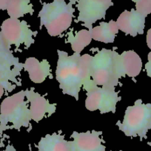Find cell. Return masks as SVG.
Segmentation results:
<instances>
[{"label": "cell", "instance_id": "ac0fdd59", "mask_svg": "<svg viewBox=\"0 0 151 151\" xmlns=\"http://www.w3.org/2000/svg\"><path fill=\"white\" fill-rule=\"evenodd\" d=\"M7 14L10 19H19L25 14L32 15L34 12L33 7L29 0H10L7 7Z\"/></svg>", "mask_w": 151, "mask_h": 151}, {"label": "cell", "instance_id": "2e32d148", "mask_svg": "<svg viewBox=\"0 0 151 151\" xmlns=\"http://www.w3.org/2000/svg\"><path fill=\"white\" fill-rule=\"evenodd\" d=\"M118 31L119 29L116 22L111 20L108 22H100L99 26L93 27L90 32L92 38L95 41L105 44H112L115 41Z\"/></svg>", "mask_w": 151, "mask_h": 151}, {"label": "cell", "instance_id": "ba28073f", "mask_svg": "<svg viewBox=\"0 0 151 151\" xmlns=\"http://www.w3.org/2000/svg\"><path fill=\"white\" fill-rule=\"evenodd\" d=\"M113 5L110 0H79L76 1L78 16L76 22H81L88 30L93 29V24L105 19L107 10Z\"/></svg>", "mask_w": 151, "mask_h": 151}, {"label": "cell", "instance_id": "6da1fadb", "mask_svg": "<svg viewBox=\"0 0 151 151\" xmlns=\"http://www.w3.org/2000/svg\"><path fill=\"white\" fill-rule=\"evenodd\" d=\"M58 61L56 78L64 94L78 100L81 88L91 81V62L93 56L89 54L73 53L69 55L62 50H57Z\"/></svg>", "mask_w": 151, "mask_h": 151}, {"label": "cell", "instance_id": "9a60e30c", "mask_svg": "<svg viewBox=\"0 0 151 151\" xmlns=\"http://www.w3.org/2000/svg\"><path fill=\"white\" fill-rule=\"evenodd\" d=\"M23 69L16 68L0 56V84L4 86L7 92L13 91L16 86H21L18 77Z\"/></svg>", "mask_w": 151, "mask_h": 151}, {"label": "cell", "instance_id": "ffe728a7", "mask_svg": "<svg viewBox=\"0 0 151 151\" xmlns=\"http://www.w3.org/2000/svg\"><path fill=\"white\" fill-rule=\"evenodd\" d=\"M136 4V10L144 16L151 13V0H138L133 1Z\"/></svg>", "mask_w": 151, "mask_h": 151}, {"label": "cell", "instance_id": "8992f818", "mask_svg": "<svg viewBox=\"0 0 151 151\" xmlns=\"http://www.w3.org/2000/svg\"><path fill=\"white\" fill-rule=\"evenodd\" d=\"M82 88L87 91L84 105L87 110L90 111H99L102 114L110 112L115 113L117 103L121 100V97L118 95L119 91H115V88L97 86L92 80Z\"/></svg>", "mask_w": 151, "mask_h": 151}, {"label": "cell", "instance_id": "e0dca14e", "mask_svg": "<svg viewBox=\"0 0 151 151\" xmlns=\"http://www.w3.org/2000/svg\"><path fill=\"white\" fill-rule=\"evenodd\" d=\"M92 35L90 30L88 29H81L79 31L73 32L71 30L67 34L66 43H69L74 53L81 55V52L86 47L91 43Z\"/></svg>", "mask_w": 151, "mask_h": 151}, {"label": "cell", "instance_id": "d6986e66", "mask_svg": "<svg viewBox=\"0 0 151 151\" xmlns=\"http://www.w3.org/2000/svg\"><path fill=\"white\" fill-rule=\"evenodd\" d=\"M0 56L10 62L14 67L23 69V63H20L19 58L13 55V52L10 50V47H9L4 41L1 31H0Z\"/></svg>", "mask_w": 151, "mask_h": 151}, {"label": "cell", "instance_id": "30bf717a", "mask_svg": "<svg viewBox=\"0 0 151 151\" xmlns=\"http://www.w3.org/2000/svg\"><path fill=\"white\" fill-rule=\"evenodd\" d=\"M146 16L141 14L132 8L129 10H125L119 15L117 19V26L119 30L132 37H136L138 35H142L145 27Z\"/></svg>", "mask_w": 151, "mask_h": 151}, {"label": "cell", "instance_id": "484cf974", "mask_svg": "<svg viewBox=\"0 0 151 151\" xmlns=\"http://www.w3.org/2000/svg\"><path fill=\"white\" fill-rule=\"evenodd\" d=\"M30 151H32V150H30Z\"/></svg>", "mask_w": 151, "mask_h": 151}, {"label": "cell", "instance_id": "d4e9b609", "mask_svg": "<svg viewBox=\"0 0 151 151\" xmlns=\"http://www.w3.org/2000/svg\"><path fill=\"white\" fill-rule=\"evenodd\" d=\"M150 145H151V144H150Z\"/></svg>", "mask_w": 151, "mask_h": 151}, {"label": "cell", "instance_id": "7a4b0ae2", "mask_svg": "<svg viewBox=\"0 0 151 151\" xmlns=\"http://www.w3.org/2000/svg\"><path fill=\"white\" fill-rule=\"evenodd\" d=\"M76 1L67 3L63 0H55L50 3H42L38 13L40 27L44 26L51 37L60 36L71 26Z\"/></svg>", "mask_w": 151, "mask_h": 151}, {"label": "cell", "instance_id": "9c48e42d", "mask_svg": "<svg viewBox=\"0 0 151 151\" xmlns=\"http://www.w3.org/2000/svg\"><path fill=\"white\" fill-rule=\"evenodd\" d=\"M25 98L30 103V116L31 120L38 122L44 117H49L56 112V103H50L45 97L34 91V88L25 90Z\"/></svg>", "mask_w": 151, "mask_h": 151}, {"label": "cell", "instance_id": "5bb4252c", "mask_svg": "<svg viewBox=\"0 0 151 151\" xmlns=\"http://www.w3.org/2000/svg\"><path fill=\"white\" fill-rule=\"evenodd\" d=\"M37 151H73L72 141L65 139L60 133L47 134L36 145Z\"/></svg>", "mask_w": 151, "mask_h": 151}, {"label": "cell", "instance_id": "603a6c76", "mask_svg": "<svg viewBox=\"0 0 151 151\" xmlns=\"http://www.w3.org/2000/svg\"><path fill=\"white\" fill-rule=\"evenodd\" d=\"M8 4V0H0V10H6Z\"/></svg>", "mask_w": 151, "mask_h": 151}, {"label": "cell", "instance_id": "7c38bea8", "mask_svg": "<svg viewBox=\"0 0 151 151\" xmlns=\"http://www.w3.org/2000/svg\"><path fill=\"white\" fill-rule=\"evenodd\" d=\"M23 69L29 75V78L34 83H42L47 78H53L50 65L46 59L39 61L34 57H30L23 63Z\"/></svg>", "mask_w": 151, "mask_h": 151}, {"label": "cell", "instance_id": "8fae6325", "mask_svg": "<svg viewBox=\"0 0 151 151\" xmlns=\"http://www.w3.org/2000/svg\"><path fill=\"white\" fill-rule=\"evenodd\" d=\"M102 131H91L87 132H73L72 145L73 151H106L102 144L105 142L101 137Z\"/></svg>", "mask_w": 151, "mask_h": 151}, {"label": "cell", "instance_id": "52a82bcc", "mask_svg": "<svg viewBox=\"0 0 151 151\" xmlns=\"http://www.w3.org/2000/svg\"><path fill=\"white\" fill-rule=\"evenodd\" d=\"M0 31L6 44L9 47L14 45L17 49L22 44L25 45V49L30 48L35 43L33 37L38 34L37 31H33L30 29L26 21L10 18L2 22Z\"/></svg>", "mask_w": 151, "mask_h": 151}, {"label": "cell", "instance_id": "5b68a950", "mask_svg": "<svg viewBox=\"0 0 151 151\" xmlns=\"http://www.w3.org/2000/svg\"><path fill=\"white\" fill-rule=\"evenodd\" d=\"M116 126L126 137H139L141 140L146 139L151 129V104L137 100L133 106L126 109L123 121H118Z\"/></svg>", "mask_w": 151, "mask_h": 151}, {"label": "cell", "instance_id": "cb8c5ba5", "mask_svg": "<svg viewBox=\"0 0 151 151\" xmlns=\"http://www.w3.org/2000/svg\"><path fill=\"white\" fill-rule=\"evenodd\" d=\"M5 92H7V89L5 88V87L3 85H1V84H0V98L4 95Z\"/></svg>", "mask_w": 151, "mask_h": 151}, {"label": "cell", "instance_id": "44dd1931", "mask_svg": "<svg viewBox=\"0 0 151 151\" xmlns=\"http://www.w3.org/2000/svg\"><path fill=\"white\" fill-rule=\"evenodd\" d=\"M147 59L148 62L145 64V71L147 72V75L149 78H151V52L148 54Z\"/></svg>", "mask_w": 151, "mask_h": 151}, {"label": "cell", "instance_id": "7402d4cb", "mask_svg": "<svg viewBox=\"0 0 151 151\" xmlns=\"http://www.w3.org/2000/svg\"><path fill=\"white\" fill-rule=\"evenodd\" d=\"M146 41H147V47L151 50V28L148 29L147 31V37H146Z\"/></svg>", "mask_w": 151, "mask_h": 151}, {"label": "cell", "instance_id": "277c9868", "mask_svg": "<svg viewBox=\"0 0 151 151\" xmlns=\"http://www.w3.org/2000/svg\"><path fill=\"white\" fill-rule=\"evenodd\" d=\"M30 116L28 102L25 100V90L8 96L0 106V133L8 129L20 131L22 127L30 126Z\"/></svg>", "mask_w": 151, "mask_h": 151}, {"label": "cell", "instance_id": "3957f363", "mask_svg": "<svg viewBox=\"0 0 151 151\" xmlns=\"http://www.w3.org/2000/svg\"><path fill=\"white\" fill-rule=\"evenodd\" d=\"M119 54L115 50H96L91 62V80L97 86L115 88L122 78L118 65Z\"/></svg>", "mask_w": 151, "mask_h": 151}, {"label": "cell", "instance_id": "4fadbf2b", "mask_svg": "<svg viewBox=\"0 0 151 151\" xmlns=\"http://www.w3.org/2000/svg\"><path fill=\"white\" fill-rule=\"evenodd\" d=\"M118 65L122 78L128 76L135 78L142 69V61L140 56L133 50L123 52L119 54Z\"/></svg>", "mask_w": 151, "mask_h": 151}]
</instances>
